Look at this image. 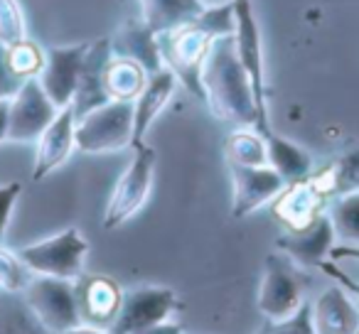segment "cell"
<instances>
[{
	"mask_svg": "<svg viewBox=\"0 0 359 334\" xmlns=\"http://www.w3.org/2000/svg\"><path fill=\"white\" fill-rule=\"evenodd\" d=\"M200 79L205 89V104L215 118L256 130L259 111L254 104L249 74L236 52L234 35L212 40L205 62H202Z\"/></svg>",
	"mask_w": 359,
	"mask_h": 334,
	"instance_id": "1",
	"label": "cell"
},
{
	"mask_svg": "<svg viewBox=\"0 0 359 334\" xmlns=\"http://www.w3.org/2000/svg\"><path fill=\"white\" fill-rule=\"evenodd\" d=\"M22 302L50 334H65L84 324L76 298V280L35 275L22 288Z\"/></svg>",
	"mask_w": 359,
	"mask_h": 334,
	"instance_id": "2",
	"label": "cell"
},
{
	"mask_svg": "<svg viewBox=\"0 0 359 334\" xmlns=\"http://www.w3.org/2000/svg\"><path fill=\"white\" fill-rule=\"evenodd\" d=\"M76 148L81 153H118L133 145V101H116L99 106L74 128Z\"/></svg>",
	"mask_w": 359,
	"mask_h": 334,
	"instance_id": "3",
	"label": "cell"
},
{
	"mask_svg": "<svg viewBox=\"0 0 359 334\" xmlns=\"http://www.w3.org/2000/svg\"><path fill=\"white\" fill-rule=\"evenodd\" d=\"M86 253H89V241L79 234L76 226H69V229L60 231L50 239L20 249L18 258L35 275L79 280L84 275Z\"/></svg>",
	"mask_w": 359,
	"mask_h": 334,
	"instance_id": "4",
	"label": "cell"
},
{
	"mask_svg": "<svg viewBox=\"0 0 359 334\" xmlns=\"http://www.w3.org/2000/svg\"><path fill=\"white\" fill-rule=\"evenodd\" d=\"M308 275L290 256L276 251L266 258L264 283L259 290V309L269 317V322H280L298 312L305 302Z\"/></svg>",
	"mask_w": 359,
	"mask_h": 334,
	"instance_id": "5",
	"label": "cell"
},
{
	"mask_svg": "<svg viewBox=\"0 0 359 334\" xmlns=\"http://www.w3.org/2000/svg\"><path fill=\"white\" fill-rule=\"evenodd\" d=\"M180 309V300L175 290L163 285H138V288L123 290L121 307L114 322L109 324V334H140L148 329L165 324L172 312Z\"/></svg>",
	"mask_w": 359,
	"mask_h": 334,
	"instance_id": "6",
	"label": "cell"
},
{
	"mask_svg": "<svg viewBox=\"0 0 359 334\" xmlns=\"http://www.w3.org/2000/svg\"><path fill=\"white\" fill-rule=\"evenodd\" d=\"M155 162L158 155L150 145L140 143L138 148H133V160L128 162L126 172L118 177L114 187V195L109 200L104 214V229L111 231L116 226L126 224L128 219H133L140 209H143L145 200L150 195L155 177Z\"/></svg>",
	"mask_w": 359,
	"mask_h": 334,
	"instance_id": "7",
	"label": "cell"
},
{
	"mask_svg": "<svg viewBox=\"0 0 359 334\" xmlns=\"http://www.w3.org/2000/svg\"><path fill=\"white\" fill-rule=\"evenodd\" d=\"M210 45H212V37L205 35L195 25H182L168 32H158V47H160V57H163V67H168L202 104H205V89H202L200 74Z\"/></svg>",
	"mask_w": 359,
	"mask_h": 334,
	"instance_id": "8",
	"label": "cell"
},
{
	"mask_svg": "<svg viewBox=\"0 0 359 334\" xmlns=\"http://www.w3.org/2000/svg\"><path fill=\"white\" fill-rule=\"evenodd\" d=\"M234 3V15H236V52H239V60L244 64L246 74L251 81V91H254V104L259 111V125H256V133L271 135L269 125V113H266V76H264V50H261V32L256 25L254 8H251V0H231Z\"/></svg>",
	"mask_w": 359,
	"mask_h": 334,
	"instance_id": "9",
	"label": "cell"
},
{
	"mask_svg": "<svg viewBox=\"0 0 359 334\" xmlns=\"http://www.w3.org/2000/svg\"><path fill=\"white\" fill-rule=\"evenodd\" d=\"M60 113L52 99L45 94L40 79L30 76L11 99V130L8 140L13 143H35L47 130V125Z\"/></svg>",
	"mask_w": 359,
	"mask_h": 334,
	"instance_id": "10",
	"label": "cell"
},
{
	"mask_svg": "<svg viewBox=\"0 0 359 334\" xmlns=\"http://www.w3.org/2000/svg\"><path fill=\"white\" fill-rule=\"evenodd\" d=\"M231 175V216L246 219L266 202L276 200L288 182L271 165H239L229 162Z\"/></svg>",
	"mask_w": 359,
	"mask_h": 334,
	"instance_id": "11",
	"label": "cell"
},
{
	"mask_svg": "<svg viewBox=\"0 0 359 334\" xmlns=\"http://www.w3.org/2000/svg\"><path fill=\"white\" fill-rule=\"evenodd\" d=\"M86 50H89V42H84V45H72V47H50V50H47L45 67H42V71L37 74V79H40L45 94L50 96L57 109L72 106Z\"/></svg>",
	"mask_w": 359,
	"mask_h": 334,
	"instance_id": "12",
	"label": "cell"
},
{
	"mask_svg": "<svg viewBox=\"0 0 359 334\" xmlns=\"http://www.w3.org/2000/svg\"><path fill=\"white\" fill-rule=\"evenodd\" d=\"M111 57H114L111 40L91 42L89 50H86L84 62H81V69H79L74 99H72V109H74L76 120L111 101L109 91H106V67H109Z\"/></svg>",
	"mask_w": 359,
	"mask_h": 334,
	"instance_id": "13",
	"label": "cell"
},
{
	"mask_svg": "<svg viewBox=\"0 0 359 334\" xmlns=\"http://www.w3.org/2000/svg\"><path fill=\"white\" fill-rule=\"evenodd\" d=\"M334 246V231L327 211L318 214L313 224L276 239V249L295 260L300 268H320Z\"/></svg>",
	"mask_w": 359,
	"mask_h": 334,
	"instance_id": "14",
	"label": "cell"
},
{
	"mask_svg": "<svg viewBox=\"0 0 359 334\" xmlns=\"http://www.w3.org/2000/svg\"><path fill=\"white\" fill-rule=\"evenodd\" d=\"M74 109L65 106L60 109V113L55 116L47 130L37 140V153H35V167H32V180L40 182L42 177H47L50 172H55L62 162H67V158L72 155V150L76 148L74 140Z\"/></svg>",
	"mask_w": 359,
	"mask_h": 334,
	"instance_id": "15",
	"label": "cell"
},
{
	"mask_svg": "<svg viewBox=\"0 0 359 334\" xmlns=\"http://www.w3.org/2000/svg\"><path fill=\"white\" fill-rule=\"evenodd\" d=\"M111 52L118 60H130L145 71V74H155L163 69V57H160L158 47V32H153L148 25L140 20H130L111 37Z\"/></svg>",
	"mask_w": 359,
	"mask_h": 334,
	"instance_id": "16",
	"label": "cell"
},
{
	"mask_svg": "<svg viewBox=\"0 0 359 334\" xmlns=\"http://www.w3.org/2000/svg\"><path fill=\"white\" fill-rule=\"evenodd\" d=\"M315 334H359V305L337 285L313 302Z\"/></svg>",
	"mask_w": 359,
	"mask_h": 334,
	"instance_id": "17",
	"label": "cell"
},
{
	"mask_svg": "<svg viewBox=\"0 0 359 334\" xmlns=\"http://www.w3.org/2000/svg\"><path fill=\"white\" fill-rule=\"evenodd\" d=\"M175 84H177V76L168 67L148 76L143 91L133 101V145L130 148H138L140 143H145V133L160 116V111L168 106Z\"/></svg>",
	"mask_w": 359,
	"mask_h": 334,
	"instance_id": "18",
	"label": "cell"
},
{
	"mask_svg": "<svg viewBox=\"0 0 359 334\" xmlns=\"http://www.w3.org/2000/svg\"><path fill=\"white\" fill-rule=\"evenodd\" d=\"M121 295H123V290L111 278L94 275V278L79 280L76 283V298H79V309L84 324L109 327L121 307Z\"/></svg>",
	"mask_w": 359,
	"mask_h": 334,
	"instance_id": "19",
	"label": "cell"
},
{
	"mask_svg": "<svg viewBox=\"0 0 359 334\" xmlns=\"http://www.w3.org/2000/svg\"><path fill=\"white\" fill-rule=\"evenodd\" d=\"M323 202L325 197L310 185V180L293 182L276 197L273 214L288 226V231H300L323 214Z\"/></svg>",
	"mask_w": 359,
	"mask_h": 334,
	"instance_id": "20",
	"label": "cell"
},
{
	"mask_svg": "<svg viewBox=\"0 0 359 334\" xmlns=\"http://www.w3.org/2000/svg\"><path fill=\"white\" fill-rule=\"evenodd\" d=\"M202 11L205 6L200 0H140V18L153 32L192 25Z\"/></svg>",
	"mask_w": 359,
	"mask_h": 334,
	"instance_id": "21",
	"label": "cell"
},
{
	"mask_svg": "<svg viewBox=\"0 0 359 334\" xmlns=\"http://www.w3.org/2000/svg\"><path fill=\"white\" fill-rule=\"evenodd\" d=\"M266 153H269V165L288 185L303 182L313 175V158L308 150L280 135H266Z\"/></svg>",
	"mask_w": 359,
	"mask_h": 334,
	"instance_id": "22",
	"label": "cell"
},
{
	"mask_svg": "<svg viewBox=\"0 0 359 334\" xmlns=\"http://www.w3.org/2000/svg\"><path fill=\"white\" fill-rule=\"evenodd\" d=\"M327 216L332 221L334 241L339 246L359 249V190L349 195H339L330 204Z\"/></svg>",
	"mask_w": 359,
	"mask_h": 334,
	"instance_id": "23",
	"label": "cell"
},
{
	"mask_svg": "<svg viewBox=\"0 0 359 334\" xmlns=\"http://www.w3.org/2000/svg\"><path fill=\"white\" fill-rule=\"evenodd\" d=\"M145 81H148V74L130 60L116 57V62H109L106 67V91L116 101H135Z\"/></svg>",
	"mask_w": 359,
	"mask_h": 334,
	"instance_id": "24",
	"label": "cell"
},
{
	"mask_svg": "<svg viewBox=\"0 0 359 334\" xmlns=\"http://www.w3.org/2000/svg\"><path fill=\"white\" fill-rule=\"evenodd\" d=\"M226 160L239 165H269L266 138L251 130H236L226 140Z\"/></svg>",
	"mask_w": 359,
	"mask_h": 334,
	"instance_id": "25",
	"label": "cell"
},
{
	"mask_svg": "<svg viewBox=\"0 0 359 334\" xmlns=\"http://www.w3.org/2000/svg\"><path fill=\"white\" fill-rule=\"evenodd\" d=\"M195 27H200L205 35L215 37H226L236 32V15H234V3H224V6H212L197 15V20L192 22Z\"/></svg>",
	"mask_w": 359,
	"mask_h": 334,
	"instance_id": "26",
	"label": "cell"
},
{
	"mask_svg": "<svg viewBox=\"0 0 359 334\" xmlns=\"http://www.w3.org/2000/svg\"><path fill=\"white\" fill-rule=\"evenodd\" d=\"M8 64L15 71L20 79H30V76H37L45 67V55L37 50L30 42H18V45L8 47Z\"/></svg>",
	"mask_w": 359,
	"mask_h": 334,
	"instance_id": "27",
	"label": "cell"
},
{
	"mask_svg": "<svg viewBox=\"0 0 359 334\" xmlns=\"http://www.w3.org/2000/svg\"><path fill=\"white\" fill-rule=\"evenodd\" d=\"M25 40V18L18 0H0V42L13 47Z\"/></svg>",
	"mask_w": 359,
	"mask_h": 334,
	"instance_id": "28",
	"label": "cell"
},
{
	"mask_svg": "<svg viewBox=\"0 0 359 334\" xmlns=\"http://www.w3.org/2000/svg\"><path fill=\"white\" fill-rule=\"evenodd\" d=\"M261 334H315L313 302L305 300V302L298 307V312L290 314L288 319H280V322H269Z\"/></svg>",
	"mask_w": 359,
	"mask_h": 334,
	"instance_id": "29",
	"label": "cell"
},
{
	"mask_svg": "<svg viewBox=\"0 0 359 334\" xmlns=\"http://www.w3.org/2000/svg\"><path fill=\"white\" fill-rule=\"evenodd\" d=\"M27 283V268L18 256L0 249V293H18Z\"/></svg>",
	"mask_w": 359,
	"mask_h": 334,
	"instance_id": "30",
	"label": "cell"
},
{
	"mask_svg": "<svg viewBox=\"0 0 359 334\" xmlns=\"http://www.w3.org/2000/svg\"><path fill=\"white\" fill-rule=\"evenodd\" d=\"M22 192L20 182H11V185H0V241L6 239L8 224H11L13 209H15V202Z\"/></svg>",
	"mask_w": 359,
	"mask_h": 334,
	"instance_id": "31",
	"label": "cell"
},
{
	"mask_svg": "<svg viewBox=\"0 0 359 334\" xmlns=\"http://www.w3.org/2000/svg\"><path fill=\"white\" fill-rule=\"evenodd\" d=\"M22 81L25 79H20L11 69V64H8V47L0 42V99H13L15 91L22 86Z\"/></svg>",
	"mask_w": 359,
	"mask_h": 334,
	"instance_id": "32",
	"label": "cell"
},
{
	"mask_svg": "<svg viewBox=\"0 0 359 334\" xmlns=\"http://www.w3.org/2000/svg\"><path fill=\"white\" fill-rule=\"evenodd\" d=\"M0 334H50L45 327H42L40 322L35 319V314L27 309L25 314H22L20 324H18V329H11V327H3L0 329Z\"/></svg>",
	"mask_w": 359,
	"mask_h": 334,
	"instance_id": "33",
	"label": "cell"
},
{
	"mask_svg": "<svg viewBox=\"0 0 359 334\" xmlns=\"http://www.w3.org/2000/svg\"><path fill=\"white\" fill-rule=\"evenodd\" d=\"M11 130V99H0V143L8 140Z\"/></svg>",
	"mask_w": 359,
	"mask_h": 334,
	"instance_id": "34",
	"label": "cell"
},
{
	"mask_svg": "<svg viewBox=\"0 0 359 334\" xmlns=\"http://www.w3.org/2000/svg\"><path fill=\"white\" fill-rule=\"evenodd\" d=\"M65 334H109V332L101 327H94V324H79V327L69 329V332H65Z\"/></svg>",
	"mask_w": 359,
	"mask_h": 334,
	"instance_id": "35",
	"label": "cell"
},
{
	"mask_svg": "<svg viewBox=\"0 0 359 334\" xmlns=\"http://www.w3.org/2000/svg\"><path fill=\"white\" fill-rule=\"evenodd\" d=\"M205 8H212V6H224V3H231V0H200Z\"/></svg>",
	"mask_w": 359,
	"mask_h": 334,
	"instance_id": "36",
	"label": "cell"
}]
</instances>
